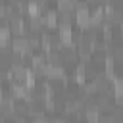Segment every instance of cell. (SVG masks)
Wrapping results in <instances>:
<instances>
[{"instance_id":"7a4b0ae2","label":"cell","mask_w":123,"mask_h":123,"mask_svg":"<svg viewBox=\"0 0 123 123\" xmlns=\"http://www.w3.org/2000/svg\"><path fill=\"white\" fill-rule=\"evenodd\" d=\"M52 123H65V119H52Z\"/></svg>"},{"instance_id":"6da1fadb","label":"cell","mask_w":123,"mask_h":123,"mask_svg":"<svg viewBox=\"0 0 123 123\" xmlns=\"http://www.w3.org/2000/svg\"><path fill=\"white\" fill-rule=\"evenodd\" d=\"M35 123H48V121H46L42 115H38V117H35Z\"/></svg>"}]
</instances>
